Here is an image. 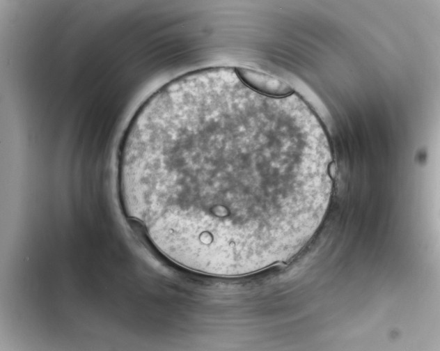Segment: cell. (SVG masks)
Wrapping results in <instances>:
<instances>
[{
    "instance_id": "obj_1",
    "label": "cell",
    "mask_w": 440,
    "mask_h": 351,
    "mask_svg": "<svg viewBox=\"0 0 440 351\" xmlns=\"http://www.w3.org/2000/svg\"><path fill=\"white\" fill-rule=\"evenodd\" d=\"M120 192L155 247L236 276L286 261L322 221L329 170L281 109L240 84H173L125 135Z\"/></svg>"
},
{
    "instance_id": "obj_2",
    "label": "cell",
    "mask_w": 440,
    "mask_h": 351,
    "mask_svg": "<svg viewBox=\"0 0 440 351\" xmlns=\"http://www.w3.org/2000/svg\"><path fill=\"white\" fill-rule=\"evenodd\" d=\"M236 72L248 87L268 96L281 97L292 91L283 81L262 72L247 68H239Z\"/></svg>"
}]
</instances>
